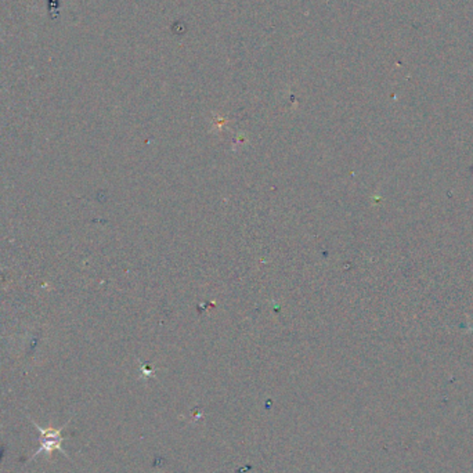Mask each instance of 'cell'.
<instances>
[{
	"label": "cell",
	"mask_w": 473,
	"mask_h": 473,
	"mask_svg": "<svg viewBox=\"0 0 473 473\" xmlns=\"http://www.w3.org/2000/svg\"><path fill=\"white\" fill-rule=\"evenodd\" d=\"M36 429L39 431L40 433V439H39V443H40V447L37 448V451L32 455V458H35L36 455L39 454H46V455H50L53 451L59 450L63 455L68 457L65 450L63 448L64 443V436H63V429H65V425H64L62 429H53V428H40L36 422H32Z\"/></svg>",
	"instance_id": "cell-1"
}]
</instances>
